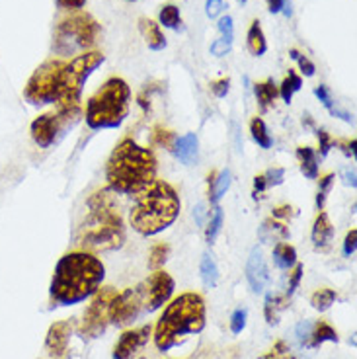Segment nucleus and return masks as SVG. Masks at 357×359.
<instances>
[{"mask_svg":"<svg viewBox=\"0 0 357 359\" xmlns=\"http://www.w3.org/2000/svg\"><path fill=\"white\" fill-rule=\"evenodd\" d=\"M206 205L203 203H199V205L194 209V219H196L197 224H203V219H206Z\"/></svg>","mask_w":357,"mask_h":359,"instance_id":"5fc2aeb1","label":"nucleus"},{"mask_svg":"<svg viewBox=\"0 0 357 359\" xmlns=\"http://www.w3.org/2000/svg\"><path fill=\"white\" fill-rule=\"evenodd\" d=\"M72 330H74V324L72 320H61V323H55L47 338H45V350L49 353L51 359H67L69 358V341H71Z\"/></svg>","mask_w":357,"mask_h":359,"instance_id":"2eb2a0df","label":"nucleus"},{"mask_svg":"<svg viewBox=\"0 0 357 359\" xmlns=\"http://www.w3.org/2000/svg\"><path fill=\"white\" fill-rule=\"evenodd\" d=\"M139 29L143 34L144 41L149 45V49L152 51H161L166 47V37L162 34L161 24L152 22L151 18H141L139 20Z\"/></svg>","mask_w":357,"mask_h":359,"instance_id":"a211bd4d","label":"nucleus"},{"mask_svg":"<svg viewBox=\"0 0 357 359\" xmlns=\"http://www.w3.org/2000/svg\"><path fill=\"white\" fill-rule=\"evenodd\" d=\"M250 133L252 139L258 143L260 149H271V135L268 131V126H266V121L262 119V117H254L250 121Z\"/></svg>","mask_w":357,"mask_h":359,"instance_id":"cd10ccee","label":"nucleus"},{"mask_svg":"<svg viewBox=\"0 0 357 359\" xmlns=\"http://www.w3.org/2000/svg\"><path fill=\"white\" fill-rule=\"evenodd\" d=\"M199 271H201V279L206 283L207 287H215L217 281H219V268H217V262L215 258L206 252L203 258H201V264H199Z\"/></svg>","mask_w":357,"mask_h":359,"instance_id":"bb28decb","label":"nucleus"},{"mask_svg":"<svg viewBox=\"0 0 357 359\" xmlns=\"http://www.w3.org/2000/svg\"><path fill=\"white\" fill-rule=\"evenodd\" d=\"M246 45H248V51L254 57H262V55L268 51V41L264 36V29L260 26L258 20H254L248 29V36H246Z\"/></svg>","mask_w":357,"mask_h":359,"instance_id":"5701e85b","label":"nucleus"},{"mask_svg":"<svg viewBox=\"0 0 357 359\" xmlns=\"http://www.w3.org/2000/svg\"><path fill=\"white\" fill-rule=\"evenodd\" d=\"M266 2H268V8L271 14H279L281 10L285 8L287 0H266Z\"/></svg>","mask_w":357,"mask_h":359,"instance_id":"864d4df0","label":"nucleus"},{"mask_svg":"<svg viewBox=\"0 0 357 359\" xmlns=\"http://www.w3.org/2000/svg\"><path fill=\"white\" fill-rule=\"evenodd\" d=\"M332 184H334V174H326L324 178H321L318 196H316V207H318V211L324 209V203H326V198H328V194H330Z\"/></svg>","mask_w":357,"mask_h":359,"instance_id":"72a5a7b5","label":"nucleus"},{"mask_svg":"<svg viewBox=\"0 0 357 359\" xmlns=\"http://www.w3.org/2000/svg\"><path fill=\"white\" fill-rule=\"evenodd\" d=\"M324 341H338V334H336V330L332 328L330 324L321 320V323L313 324V330H311V338H309L307 348H318Z\"/></svg>","mask_w":357,"mask_h":359,"instance_id":"b1692460","label":"nucleus"},{"mask_svg":"<svg viewBox=\"0 0 357 359\" xmlns=\"http://www.w3.org/2000/svg\"><path fill=\"white\" fill-rule=\"evenodd\" d=\"M264 189H268L266 186V180H264V174H260L254 178V198H258V194H262Z\"/></svg>","mask_w":357,"mask_h":359,"instance_id":"603ef678","label":"nucleus"},{"mask_svg":"<svg viewBox=\"0 0 357 359\" xmlns=\"http://www.w3.org/2000/svg\"><path fill=\"white\" fill-rule=\"evenodd\" d=\"M217 27H219V32H221V39L232 43V37H234V26H232L231 16H223V18L219 20Z\"/></svg>","mask_w":357,"mask_h":359,"instance_id":"4c0bfd02","label":"nucleus"},{"mask_svg":"<svg viewBox=\"0 0 357 359\" xmlns=\"http://www.w3.org/2000/svg\"><path fill=\"white\" fill-rule=\"evenodd\" d=\"M90 215L82 223L76 244L84 252L119 250L126 243V226L114 199V191L100 189L88 199Z\"/></svg>","mask_w":357,"mask_h":359,"instance_id":"7ed1b4c3","label":"nucleus"},{"mask_svg":"<svg viewBox=\"0 0 357 359\" xmlns=\"http://www.w3.org/2000/svg\"><path fill=\"white\" fill-rule=\"evenodd\" d=\"M156 156L131 137L121 139L106 162L107 188L117 196L137 198L156 182Z\"/></svg>","mask_w":357,"mask_h":359,"instance_id":"f257e3e1","label":"nucleus"},{"mask_svg":"<svg viewBox=\"0 0 357 359\" xmlns=\"http://www.w3.org/2000/svg\"><path fill=\"white\" fill-rule=\"evenodd\" d=\"M334 241V226L330 223V217L326 213H318L313 224V244L314 250L328 252Z\"/></svg>","mask_w":357,"mask_h":359,"instance_id":"f3484780","label":"nucleus"},{"mask_svg":"<svg viewBox=\"0 0 357 359\" xmlns=\"http://www.w3.org/2000/svg\"><path fill=\"white\" fill-rule=\"evenodd\" d=\"M127 2H137V0H127Z\"/></svg>","mask_w":357,"mask_h":359,"instance_id":"bf43d9fd","label":"nucleus"},{"mask_svg":"<svg viewBox=\"0 0 357 359\" xmlns=\"http://www.w3.org/2000/svg\"><path fill=\"white\" fill-rule=\"evenodd\" d=\"M287 306V297H279L269 293L266 297V306H264V313H266V320H268L269 326H274L279 320V311Z\"/></svg>","mask_w":357,"mask_h":359,"instance_id":"c85d7f7f","label":"nucleus"},{"mask_svg":"<svg viewBox=\"0 0 357 359\" xmlns=\"http://www.w3.org/2000/svg\"><path fill=\"white\" fill-rule=\"evenodd\" d=\"M277 88H279V96L283 98V102L291 104V100H293L295 94L303 88V79H301L295 71H289V74H287L285 79H283V82H281V86H277Z\"/></svg>","mask_w":357,"mask_h":359,"instance_id":"a878e982","label":"nucleus"},{"mask_svg":"<svg viewBox=\"0 0 357 359\" xmlns=\"http://www.w3.org/2000/svg\"><path fill=\"white\" fill-rule=\"evenodd\" d=\"M106 57L100 51H86V53L76 55L69 63L63 65L61 74H59V100L57 108L59 109H74L81 108V98L84 84L94 71H98L104 65Z\"/></svg>","mask_w":357,"mask_h":359,"instance_id":"0eeeda50","label":"nucleus"},{"mask_svg":"<svg viewBox=\"0 0 357 359\" xmlns=\"http://www.w3.org/2000/svg\"><path fill=\"white\" fill-rule=\"evenodd\" d=\"M79 119H81V108H57L53 114H43L32 121V139L39 149H49L55 143H59L65 133L79 123Z\"/></svg>","mask_w":357,"mask_h":359,"instance_id":"9d476101","label":"nucleus"},{"mask_svg":"<svg viewBox=\"0 0 357 359\" xmlns=\"http://www.w3.org/2000/svg\"><path fill=\"white\" fill-rule=\"evenodd\" d=\"M336 301V291L334 289H318L313 297H311V305L314 311L318 313H326Z\"/></svg>","mask_w":357,"mask_h":359,"instance_id":"7c9ffc66","label":"nucleus"},{"mask_svg":"<svg viewBox=\"0 0 357 359\" xmlns=\"http://www.w3.org/2000/svg\"><path fill=\"white\" fill-rule=\"evenodd\" d=\"M274 264L279 269H291L297 264V250L287 243H277L274 248Z\"/></svg>","mask_w":357,"mask_h":359,"instance_id":"393cba45","label":"nucleus"},{"mask_svg":"<svg viewBox=\"0 0 357 359\" xmlns=\"http://www.w3.org/2000/svg\"><path fill=\"white\" fill-rule=\"evenodd\" d=\"M264 180H266V186L271 188V186H279V184H283V180H285V170L283 168H269L266 174H264Z\"/></svg>","mask_w":357,"mask_h":359,"instance_id":"ea45409f","label":"nucleus"},{"mask_svg":"<svg viewBox=\"0 0 357 359\" xmlns=\"http://www.w3.org/2000/svg\"><path fill=\"white\" fill-rule=\"evenodd\" d=\"M311 330H313V323H309V320H304V323L297 324V338L299 341L307 346L309 344V338H311Z\"/></svg>","mask_w":357,"mask_h":359,"instance_id":"a18cd8bd","label":"nucleus"},{"mask_svg":"<svg viewBox=\"0 0 357 359\" xmlns=\"http://www.w3.org/2000/svg\"><path fill=\"white\" fill-rule=\"evenodd\" d=\"M65 61L61 59H49L37 67L34 74L29 76L26 88H24V98L32 106H49L57 104L59 100V74L63 69Z\"/></svg>","mask_w":357,"mask_h":359,"instance_id":"1a4fd4ad","label":"nucleus"},{"mask_svg":"<svg viewBox=\"0 0 357 359\" xmlns=\"http://www.w3.org/2000/svg\"><path fill=\"white\" fill-rule=\"evenodd\" d=\"M229 88H231V79H221V81L211 82V92L217 98H224L229 94Z\"/></svg>","mask_w":357,"mask_h":359,"instance_id":"37998d69","label":"nucleus"},{"mask_svg":"<svg viewBox=\"0 0 357 359\" xmlns=\"http://www.w3.org/2000/svg\"><path fill=\"white\" fill-rule=\"evenodd\" d=\"M100 24L90 14L79 12L74 16L61 20L55 27L53 49L57 55L86 53L98 43Z\"/></svg>","mask_w":357,"mask_h":359,"instance_id":"6e6552de","label":"nucleus"},{"mask_svg":"<svg viewBox=\"0 0 357 359\" xmlns=\"http://www.w3.org/2000/svg\"><path fill=\"white\" fill-rule=\"evenodd\" d=\"M131 88L123 79L112 76L100 86L86 102V126L94 131L100 129H117L123 126L129 116Z\"/></svg>","mask_w":357,"mask_h":359,"instance_id":"423d86ee","label":"nucleus"},{"mask_svg":"<svg viewBox=\"0 0 357 359\" xmlns=\"http://www.w3.org/2000/svg\"><path fill=\"white\" fill-rule=\"evenodd\" d=\"M231 170L219 172V176L215 178V174L209 176V201L211 205H219V201L227 194V189L231 188Z\"/></svg>","mask_w":357,"mask_h":359,"instance_id":"412c9836","label":"nucleus"},{"mask_svg":"<svg viewBox=\"0 0 357 359\" xmlns=\"http://www.w3.org/2000/svg\"><path fill=\"white\" fill-rule=\"evenodd\" d=\"M314 96L321 100L322 106L328 109L330 114L334 111V109H336V108H334V100H332V94H330V90H328V86H324V84H318V86L314 88Z\"/></svg>","mask_w":357,"mask_h":359,"instance_id":"e433bc0d","label":"nucleus"},{"mask_svg":"<svg viewBox=\"0 0 357 359\" xmlns=\"http://www.w3.org/2000/svg\"><path fill=\"white\" fill-rule=\"evenodd\" d=\"M159 18H161V24L164 27H168V29H180L182 26V16H180V8L176 4H164L161 10V14H159Z\"/></svg>","mask_w":357,"mask_h":359,"instance_id":"c756f323","label":"nucleus"},{"mask_svg":"<svg viewBox=\"0 0 357 359\" xmlns=\"http://www.w3.org/2000/svg\"><path fill=\"white\" fill-rule=\"evenodd\" d=\"M297 156H299V162H301V172H303L304 178H318V156H316V151L311 149V147H299Z\"/></svg>","mask_w":357,"mask_h":359,"instance_id":"4be33fe9","label":"nucleus"},{"mask_svg":"<svg viewBox=\"0 0 357 359\" xmlns=\"http://www.w3.org/2000/svg\"><path fill=\"white\" fill-rule=\"evenodd\" d=\"M289 359H293V358H289Z\"/></svg>","mask_w":357,"mask_h":359,"instance_id":"052dcab7","label":"nucleus"},{"mask_svg":"<svg viewBox=\"0 0 357 359\" xmlns=\"http://www.w3.org/2000/svg\"><path fill=\"white\" fill-rule=\"evenodd\" d=\"M246 279L250 283V289L254 293H264L266 289V283H268V266H266V260H264V252L260 246H254L250 250V256H248V262H246Z\"/></svg>","mask_w":357,"mask_h":359,"instance_id":"dca6fc26","label":"nucleus"},{"mask_svg":"<svg viewBox=\"0 0 357 359\" xmlns=\"http://www.w3.org/2000/svg\"><path fill=\"white\" fill-rule=\"evenodd\" d=\"M357 248V231L356 229H351L348 234H346V241H344V254L346 256H353L356 254Z\"/></svg>","mask_w":357,"mask_h":359,"instance_id":"c03bdc74","label":"nucleus"},{"mask_svg":"<svg viewBox=\"0 0 357 359\" xmlns=\"http://www.w3.org/2000/svg\"><path fill=\"white\" fill-rule=\"evenodd\" d=\"M231 45L232 43L224 41V39H217V41L211 43V55H215V57H224V55L231 51Z\"/></svg>","mask_w":357,"mask_h":359,"instance_id":"49530a36","label":"nucleus"},{"mask_svg":"<svg viewBox=\"0 0 357 359\" xmlns=\"http://www.w3.org/2000/svg\"><path fill=\"white\" fill-rule=\"evenodd\" d=\"M293 215V207L291 205H279L274 209V217L276 219H287V217Z\"/></svg>","mask_w":357,"mask_h":359,"instance_id":"3c124183","label":"nucleus"},{"mask_svg":"<svg viewBox=\"0 0 357 359\" xmlns=\"http://www.w3.org/2000/svg\"><path fill=\"white\" fill-rule=\"evenodd\" d=\"M152 141L161 147H172V141H174V135L168 129H162V127H156L154 133H152Z\"/></svg>","mask_w":357,"mask_h":359,"instance_id":"a19ab883","label":"nucleus"},{"mask_svg":"<svg viewBox=\"0 0 357 359\" xmlns=\"http://www.w3.org/2000/svg\"><path fill=\"white\" fill-rule=\"evenodd\" d=\"M106 278V268L90 252H69L57 262L49 295L59 306L79 305L94 297Z\"/></svg>","mask_w":357,"mask_h":359,"instance_id":"f03ea898","label":"nucleus"},{"mask_svg":"<svg viewBox=\"0 0 357 359\" xmlns=\"http://www.w3.org/2000/svg\"><path fill=\"white\" fill-rule=\"evenodd\" d=\"M293 268H295V271H293V273H291V279H289V285H287V293H285L287 299L293 295L295 289L299 287V283H301V278H303V271H304L303 264H295Z\"/></svg>","mask_w":357,"mask_h":359,"instance_id":"58836bf2","label":"nucleus"},{"mask_svg":"<svg viewBox=\"0 0 357 359\" xmlns=\"http://www.w3.org/2000/svg\"><path fill=\"white\" fill-rule=\"evenodd\" d=\"M224 0H207L206 2V14L209 18H217L223 10Z\"/></svg>","mask_w":357,"mask_h":359,"instance_id":"de8ad7c7","label":"nucleus"},{"mask_svg":"<svg viewBox=\"0 0 357 359\" xmlns=\"http://www.w3.org/2000/svg\"><path fill=\"white\" fill-rule=\"evenodd\" d=\"M223 209L219 205H215L213 209V215L209 219V224H207V231H206V241L207 244H213L217 241V236L221 233V229H223Z\"/></svg>","mask_w":357,"mask_h":359,"instance_id":"2f4dec72","label":"nucleus"},{"mask_svg":"<svg viewBox=\"0 0 357 359\" xmlns=\"http://www.w3.org/2000/svg\"><path fill=\"white\" fill-rule=\"evenodd\" d=\"M152 336V326L144 324L141 328H133L121 334L114 348V359H133L139 351L149 344Z\"/></svg>","mask_w":357,"mask_h":359,"instance_id":"4468645a","label":"nucleus"},{"mask_svg":"<svg viewBox=\"0 0 357 359\" xmlns=\"http://www.w3.org/2000/svg\"><path fill=\"white\" fill-rule=\"evenodd\" d=\"M117 291L114 287H102L94 293L92 303L84 313L81 334L86 338H98L106 332L107 324L112 323V306L116 301Z\"/></svg>","mask_w":357,"mask_h":359,"instance_id":"9b49d317","label":"nucleus"},{"mask_svg":"<svg viewBox=\"0 0 357 359\" xmlns=\"http://www.w3.org/2000/svg\"><path fill=\"white\" fill-rule=\"evenodd\" d=\"M289 57L291 59H295L297 63H299V69H301V72H303L304 76H314V72H316V67H314V63L309 59V57H304V55H301L297 49H291L289 51Z\"/></svg>","mask_w":357,"mask_h":359,"instance_id":"f704fd0d","label":"nucleus"},{"mask_svg":"<svg viewBox=\"0 0 357 359\" xmlns=\"http://www.w3.org/2000/svg\"><path fill=\"white\" fill-rule=\"evenodd\" d=\"M356 144H357L356 139H351L349 143H344V144H342V147H344L342 151H344V153L348 154V156H351V158H356Z\"/></svg>","mask_w":357,"mask_h":359,"instance_id":"6e6d98bb","label":"nucleus"},{"mask_svg":"<svg viewBox=\"0 0 357 359\" xmlns=\"http://www.w3.org/2000/svg\"><path fill=\"white\" fill-rule=\"evenodd\" d=\"M170 256V246L168 244H154L151 248V252H149V268L152 269V271H156V269H161L164 264H166V260H168Z\"/></svg>","mask_w":357,"mask_h":359,"instance_id":"473e14b6","label":"nucleus"},{"mask_svg":"<svg viewBox=\"0 0 357 359\" xmlns=\"http://www.w3.org/2000/svg\"><path fill=\"white\" fill-rule=\"evenodd\" d=\"M316 137H318V144H321V156L324 158L326 154L330 153L332 147H334V139H332L330 133L324 131V129H318V131H316Z\"/></svg>","mask_w":357,"mask_h":359,"instance_id":"79ce46f5","label":"nucleus"},{"mask_svg":"<svg viewBox=\"0 0 357 359\" xmlns=\"http://www.w3.org/2000/svg\"><path fill=\"white\" fill-rule=\"evenodd\" d=\"M144 289H147V299H149V313L159 311L164 303H168L170 297L174 293V279L164 269L152 271L149 279H144Z\"/></svg>","mask_w":357,"mask_h":359,"instance_id":"ddd939ff","label":"nucleus"},{"mask_svg":"<svg viewBox=\"0 0 357 359\" xmlns=\"http://www.w3.org/2000/svg\"><path fill=\"white\" fill-rule=\"evenodd\" d=\"M61 10H81L86 6L88 0H55Z\"/></svg>","mask_w":357,"mask_h":359,"instance_id":"09e8293b","label":"nucleus"},{"mask_svg":"<svg viewBox=\"0 0 357 359\" xmlns=\"http://www.w3.org/2000/svg\"><path fill=\"white\" fill-rule=\"evenodd\" d=\"M238 2H242V4H244V2H246V0H238Z\"/></svg>","mask_w":357,"mask_h":359,"instance_id":"13d9d810","label":"nucleus"},{"mask_svg":"<svg viewBox=\"0 0 357 359\" xmlns=\"http://www.w3.org/2000/svg\"><path fill=\"white\" fill-rule=\"evenodd\" d=\"M246 318H248V311L246 309H236L231 316V332L241 334L246 326Z\"/></svg>","mask_w":357,"mask_h":359,"instance_id":"c9c22d12","label":"nucleus"},{"mask_svg":"<svg viewBox=\"0 0 357 359\" xmlns=\"http://www.w3.org/2000/svg\"><path fill=\"white\" fill-rule=\"evenodd\" d=\"M344 184H346V186H351V188H356V186H357L356 170H346V172H344Z\"/></svg>","mask_w":357,"mask_h":359,"instance_id":"4d7b16f0","label":"nucleus"},{"mask_svg":"<svg viewBox=\"0 0 357 359\" xmlns=\"http://www.w3.org/2000/svg\"><path fill=\"white\" fill-rule=\"evenodd\" d=\"M254 94H256V100H258L260 111L266 114L269 109V106L274 104V100L279 96V88H277V84L274 82V79H268V81L254 84Z\"/></svg>","mask_w":357,"mask_h":359,"instance_id":"aec40b11","label":"nucleus"},{"mask_svg":"<svg viewBox=\"0 0 357 359\" xmlns=\"http://www.w3.org/2000/svg\"><path fill=\"white\" fill-rule=\"evenodd\" d=\"M143 313H149V299H147L144 283H139L137 287L117 293L114 306H112V323L123 328L135 323Z\"/></svg>","mask_w":357,"mask_h":359,"instance_id":"f8f14e48","label":"nucleus"},{"mask_svg":"<svg viewBox=\"0 0 357 359\" xmlns=\"http://www.w3.org/2000/svg\"><path fill=\"white\" fill-rule=\"evenodd\" d=\"M197 137L196 133H188L176 139L174 144V154L178 156L184 164H194L197 161Z\"/></svg>","mask_w":357,"mask_h":359,"instance_id":"6ab92c4d","label":"nucleus"},{"mask_svg":"<svg viewBox=\"0 0 357 359\" xmlns=\"http://www.w3.org/2000/svg\"><path fill=\"white\" fill-rule=\"evenodd\" d=\"M182 201L172 184L156 180L151 188L137 196L129 211V224L141 236H156L174 224L178 219Z\"/></svg>","mask_w":357,"mask_h":359,"instance_id":"39448f33","label":"nucleus"},{"mask_svg":"<svg viewBox=\"0 0 357 359\" xmlns=\"http://www.w3.org/2000/svg\"><path fill=\"white\" fill-rule=\"evenodd\" d=\"M206 301L199 293H184L170 303L154 326V346L159 351H170L191 334L206 328Z\"/></svg>","mask_w":357,"mask_h":359,"instance_id":"20e7f679","label":"nucleus"},{"mask_svg":"<svg viewBox=\"0 0 357 359\" xmlns=\"http://www.w3.org/2000/svg\"><path fill=\"white\" fill-rule=\"evenodd\" d=\"M232 127V139H234V147H236V151L241 153L242 151V135H241V127L236 121H231Z\"/></svg>","mask_w":357,"mask_h":359,"instance_id":"8fccbe9b","label":"nucleus"}]
</instances>
